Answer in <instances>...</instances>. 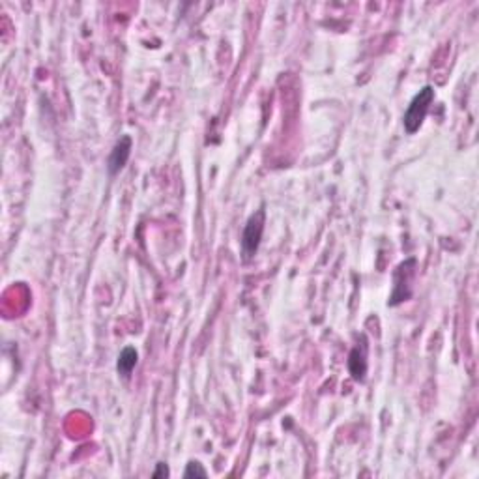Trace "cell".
<instances>
[{"instance_id":"cell-3","label":"cell","mask_w":479,"mask_h":479,"mask_svg":"<svg viewBox=\"0 0 479 479\" xmlns=\"http://www.w3.org/2000/svg\"><path fill=\"white\" fill-rule=\"evenodd\" d=\"M131 148H133L131 137L129 135L120 137V141L115 144L111 156H109V160H107V171H109L111 176L118 174V172L122 171L124 167H126V163H128V160H129V154H131Z\"/></svg>"},{"instance_id":"cell-4","label":"cell","mask_w":479,"mask_h":479,"mask_svg":"<svg viewBox=\"0 0 479 479\" xmlns=\"http://www.w3.org/2000/svg\"><path fill=\"white\" fill-rule=\"evenodd\" d=\"M348 369L354 380L362 382L367 373V341L362 337V344H356L348 356Z\"/></svg>"},{"instance_id":"cell-1","label":"cell","mask_w":479,"mask_h":479,"mask_svg":"<svg viewBox=\"0 0 479 479\" xmlns=\"http://www.w3.org/2000/svg\"><path fill=\"white\" fill-rule=\"evenodd\" d=\"M432 101H435V88H432V86H425V88H421V90L414 96V99H412L408 109H406L405 112V120H403L406 133L414 135V133L421 128V124H423Z\"/></svg>"},{"instance_id":"cell-6","label":"cell","mask_w":479,"mask_h":479,"mask_svg":"<svg viewBox=\"0 0 479 479\" xmlns=\"http://www.w3.org/2000/svg\"><path fill=\"white\" fill-rule=\"evenodd\" d=\"M206 476H208V472L199 462H190L184 472V478H206Z\"/></svg>"},{"instance_id":"cell-2","label":"cell","mask_w":479,"mask_h":479,"mask_svg":"<svg viewBox=\"0 0 479 479\" xmlns=\"http://www.w3.org/2000/svg\"><path fill=\"white\" fill-rule=\"evenodd\" d=\"M264 223L266 214L264 210H258L249 217V221L246 223L244 234H242V251L244 257L251 258L255 253L258 251L260 239H262V233H264Z\"/></svg>"},{"instance_id":"cell-7","label":"cell","mask_w":479,"mask_h":479,"mask_svg":"<svg viewBox=\"0 0 479 479\" xmlns=\"http://www.w3.org/2000/svg\"><path fill=\"white\" fill-rule=\"evenodd\" d=\"M152 476H154V478H167V476H169V468H167L165 462H160Z\"/></svg>"},{"instance_id":"cell-5","label":"cell","mask_w":479,"mask_h":479,"mask_svg":"<svg viewBox=\"0 0 479 479\" xmlns=\"http://www.w3.org/2000/svg\"><path fill=\"white\" fill-rule=\"evenodd\" d=\"M137 358H139V354H137L135 348H133V346H126V348L120 352V356H118V373L124 376L131 375V371H133L137 365Z\"/></svg>"}]
</instances>
